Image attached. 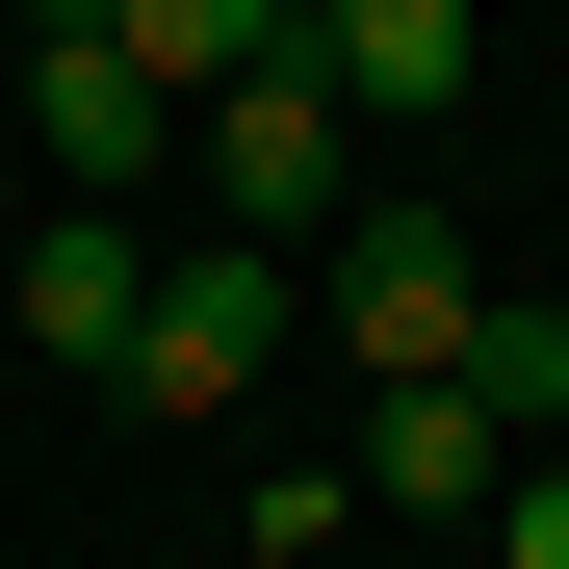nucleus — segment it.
Returning <instances> with one entry per match:
<instances>
[{"instance_id": "1", "label": "nucleus", "mask_w": 569, "mask_h": 569, "mask_svg": "<svg viewBox=\"0 0 569 569\" xmlns=\"http://www.w3.org/2000/svg\"><path fill=\"white\" fill-rule=\"evenodd\" d=\"M311 311L362 337V389H466V337H492V259H466L440 208H362V233L311 259Z\"/></svg>"}, {"instance_id": "2", "label": "nucleus", "mask_w": 569, "mask_h": 569, "mask_svg": "<svg viewBox=\"0 0 569 569\" xmlns=\"http://www.w3.org/2000/svg\"><path fill=\"white\" fill-rule=\"evenodd\" d=\"M284 337H311V259H181L156 311H130V362H104V389H130V415H233Z\"/></svg>"}, {"instance_id": "3", "label": "nucleus", "mask_w": 569, "mask_h": 569, "mask_svg": "<svg viewBox=\"0 0 569 569\" xmlns=\"http://www.w3.org/2000/svg\"><path fill=\"white\" fill-rule=\"evenodd\" d=\"M27 156L78 181V208H130V156H156V78H130V27H104V0L27 52Z\"/></svg>"}, {"instance_id": "4", "label": "nucleus", "mask_w": 569, "mask_h": 569, "mask_svg": "<svg viewBox=\"0 0 569 569\" xmlns=\"http://www.w3.org/2000/svg\"><path fill=\"white\" fill-rule=\"evenodd\" d=\"M492 492H518V440L466 415V389H362V518H440V543H492Z\"/></svg>"}, {"instance_id": "5", "label": "nucleus", "mask_w": 569, "mask_h": 569, "mask_svg": "<svg viewBox=\"0 0 569 569\" xmlns=\"http://www.w3.org/2000/svg\"><path fill=\"white\" fill-rule=\"evenodd\" d=\"M208 181H233V259H284V233L337 208V104H311V52H284V78H233V104H208Z\"/></svg>"}, {"instance_id": "6", "label": "nucleus", "mask_w": 569, "mask_h": 569, "mask_svg": "<svg viewBox=\"0 0 569 569\" xmlns=\"http://www.w3.org/2000/svg\"><path fill=\"white\" fill-rule=\"evenodd\" d=\"M466 78H492L466 0H311V104H466Z\"/></svg>"}, {"instance_id": "7", "label": "nucleus", "mask_w": 569, "mask_h": 569, "mask_svg": "<svg viewBox=\"0 0 569 569\" xmlns=\"http://www.w3.org/2000/svg\"><path fill=\"white\" fill-rule=\"evenodd\" d=\"M130 311H156L130 208H52V233H27V337H52V362H130Z\"/></svg>"}, {"instance_id": "8", "label": "nucleus", "mask_w": 569, "mask_h": 569, "mask_svg": "<svg viewBox=\"0 0 569 569\" xmlns=\"http://www.w3.org/2000/svg\"><path fill=\"white\" fill-rule=\"evenodd\" d=\"M466 415H492L518 466L569 440V284H492V337H466Z\"/></svg>"}, {"instance_id": "9", "label": "nucleus", "mask_w": 569, "mask_h": 569, "mask_svg": "<svg viewBox=\"0 0 569 569\" xmlns=\"http://www.w3.org/2000/svg\"><path fill=\"white\" fill-rule=\"evenodd\" d=\"M337 518H362V466H284V492H233V569H311Z\"/></svg>"}, {"instance_id": "10", "label": "nucleus", "mask_w": 569, "mask_h": 569, "mask_svg": "<svg viewBox=\"0 0 569 569\" xmlns=\"http://www.w3.org/2000/svg\"><path fill=\"white\" fill-rule=\"evenodd\" d=\"M466 569H569V440H543L518 492H492V543H466Z\"/></svg>"}]
</instances>
